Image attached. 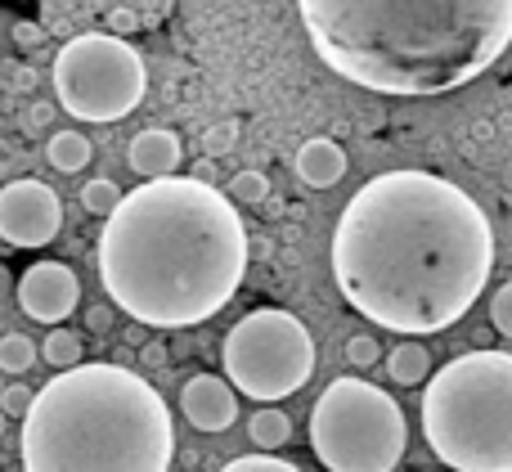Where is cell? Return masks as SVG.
Listing matches in <instances>:
<instances>
[{"label": "cell", "instance_id": "6da1fadb", "mask_svg": "<svg viewBox=\"0 0 512 472\" xmlns=\"http://www.w3.org/2000/svg\"><path fill=\"white\" fill-rule=\"evenodd\" d=\"M495 270V230L463 185L436 171H382L351 194L333 230L342 302L400 338L445 333Z\"/></svg>", "mask_w": 512, "mask_h": 472}, {"label": "cell", "instance_id": "7a4b0ae2", "mask_svg": "<svg viewBox=\"0 0 512 472\" xmlns=\"http://www.w3.org/2000/svg\"><path fill=\"white\" fill-rule=\"evenodd\" d=\"M248 257L243 216L221 189L189 176L144 180L104 221L99 284L135 324L194 329L230 306Z\"/></svg>", "mask_w": 512, "mask_h": 472}, {"label": "cell", "instance_id": "3957f363", "mask_svg": "<svg viewBox=\"0 0 512 472\" xmlns=\"http://www.w3.org/2000/svg\"><path fill=\"white\" fill-rule=\"evenodd\" d=\"M315 54L378 95H445L512 45V0H301Z\"/></svg>", "mask_w": 512, "mask_h": 472}, {"label": "cell", "instance_id": "277c9868", "mask_svg": "<svg viewBox=\"0 0 512 472\" xmlns=\"http://www.w3.org/2000/svg\"><path fill=\"white\" fill-rule=\"evenodd\" d=\"M23 472H167L176 423L149 378L126 365H77L32 396Z\"/></svg>", "mask_w": 512, "mask_h": 472}, {"label": "cell", "instance_id": "5b68a950", "mask_svg": "<svg viewBox=\"0 0 512 472\" xmlns=\"http://www.w3.org/2000/svg\"><path fill=\"white\" fill-rule=\"evenodd\" d=\"M423 432L454 472H512V356L463 351L427 378Z\"/></svg>", "mask_w": 512, "mask_h": 472}, {"label": "cell", "instance_id": "8992f818", "mask_svg": "<svg viewBox=\"0 0 512 472\" xmlns=\"http://www.w3.org/2000/svg\"><path fill=\"white\" fill-rule=\"evenodd\" d=\"M405 410L364 378H333L310 410V450L328 472H391L405 459Z\"/></svg>", "mask_w": 512, "mask_h": 472}, {"label": "cell", "instance_id": "52a82bcc", "mask_svg": "<svg viewBox=\"0 0 512 472\" xmlns=\"http://www.w3.org/2000/svg\"><path fill=\"white\" fill-rule=\"evenodd\" d=\"M225 383L256 405H274L301 392L315 374V338L283 306H256L221 342Z\"/></svg>", "mask_w": 512, "mask_h": 472}, {"label": "cell", "instance_id": "ba28073f", "mask_svg": "<svg viewBox=\"0 0 512 472\" xmlns=\"http://www.w3.org/2000/svg\"><path fill=\"white\" fill-rule=\"evenodd\" d=\"M54 99L81 122H122L140 108L149 72L131 41L108 32H77L54 50Z\"/></svg>", "mask_w": 512, "mask_h": 472}, {"label": "cell", "instance_id": "9c48e42d", "mask_svg": "<svg viewBox=\"0 0 512 472\" xmlns=\"http://www.w3.org/2000/svg\"><path fill=\"white\" fill-rule=\"evenodd\" d=\"M63 225V203L45 180H9L0 189V243L5 248H45Z\"/></svg>", "mask_w": 512, "mask_h": 472}, {"label": "cell", "instance_id": "30bf717a", "mask_svg": "<svg viewBox=\"0 0 512 472\" xmlns=\"http://www.w3.org/2000/svg\"><path fill=\"white\" fill-rule=\"evenodd\" d=\"M77 302H81V279L63 261H32L18 275V306H23L27 320L59 329L77 311Z\"/></svg>", "mask_w": 512, "mask_h": 472}, {"label": "cell", "instance_id": "8fae6325", "mask_svg": "<svg viewBox=\"0 0 512 472\" xmlns=\"http://www.w3.org/2000/svg\"><path fill=\"white\" fill-rule=\"evenodd\" d=\"M180 414L198 432H225L239 419V392L221 374H194L180 387Z\"/></svg>", "mask_w": 512, "mask_h": 472}, {"label": "cell", "instance_id": "7c38bea8", "mask_svg": "<svg viewBox=\"0 0 512 472\" xmlns=\"http://www.w3.org/2000/svg\"><path fill=\"white\" fill-rule=\"evenodd\" d=\"M126 162H131V171L144 180H171L180 171V162H185V144H180V135L167 131V126H149V131H140L131 140Z\"/></svg>", "mask_w": 512, "mask_h": 472}, {"label": "cell", "instance_id": "4fadbf2b", "mask_svg": "<svg viewBox=\"0 0 512 472\" xmlns=\"http://www.w3.org/2000/svg\"><path fill=\"white\" fill-rule=\"evenodd\" d=\"M297 180L310 189H333L337 180L346 176V149L337 140H328V135H315V140H306L297 149Z\"/></svg>", "mask_w": 512, "mask_h": 472}, {"label": "cell", "instance_id": "5bb4252c", "mask_svg": "<svg viewBox=\"0 0 512 472\" xmlns=\"http://www.w3.org/2000/svg\"><path fill=\"white\" fill-rule=\"evenodd\" d=\"M387 374H391V383H400V387H418L432 378V356H427L423 342H400L387 356Z\"/></svg>", "mask_w": 512, "mask_h": 472}, {"label": "cell", "instance_id": "9a60e30c", "mask_svg": "<svg viewBox=\"0 0 512 472\" xmlns=\"http://www.w3.org/2000/svg\"><path fill=\"white\" fill-rule=\"evenodd\" d=\"M248 437H252V446H256V455H270V450H279V446H288V437H292V419L283 410H274V405H261V410L248 419Z\"/></svg>", "mask_w": 512, "mask_h": 472}, {"label": "cell", "instance_id": "2e32d148", "mask_svg": "<svg viewBox=\"0 0 512 472\" xmlns=\"http://www.w3.org/2000/svg\"><path fill=\"white\" fill-rule=\"evenodd\" d=\"M45 153H50L54 171H86L90 158H95V144H90L81 131H54L50 144H45Z\"/></svg>", "mask_w": 512, "mask_h": 472}, {"label": "cell", "instance_id": "e0dca14e", "mask_svg": "<svg viewBox=\"0 0 512 472\" xmlns=\"http://www.w3.org/2000/svg\"><path fill=\"white\" fill-rule=\"evenodd\" d=\"M36 351H41V360H45V365H54L59 374H68V369L86 365V347H81V338H77L72 329H63V324L45 333V342H41Z\"/></svg>", "mask_w": 512, "mask_h": 472}, {"label": "cell", "instance_id": "ac0fdd59", "mask_svg": "<svg viewBox=\"0 0 512 472\" xmlns=\"http://www.w3.org/2000/svg\"><path fill=\"white\" fill-rule=\"evenodd\" d=\"M36 356H41V351H36V342L27 338V333H5V338H0V369H5V374H27V369L36 365Z\"/></svg>", "mask_w": 512, "mask_h": 472}, {"label": "cell", "instance_id": "d6986e66", "mask_svg": "<svg viewBox=\"0 0 512 472\" xmlns=\"http://www.w3.org/2000/svg\"><path fill=\"white\" fill-rule=\"evenodd\" d=\"M117 203H122V189H117V180H108V176H95V180H86L81 185V207H86L90 216H113L117 212Z\"/></svg>", "mask_w": 512, "mask_h": 472}, {"label": "cell", "instance_id": "ffe728a7", "mask_svg": "<svg viewBox=\"0 0 512 472\" xmlns=\"http://www.w3.org/2000/svg\"><path fill=\"white\" fill-rule=\"evenodd\" d=\"M230 203H243V207H256V203H265L270 198V176L265 171H256V167H243L239 176L230 180Z\"/></svg>", "mask_w": 512, "mask_h": 472}, {"label": "cell", "instance_id": "44dd1931", "mask_svg": "<svg viewBox=\"0 0 512 472\" xmlns=\"http://www.w3.org/2000/svg\"><path fill=\"white\" fill-rule=\"evenodd\" d=\"M346 360H351L355 369H373V360H382V347L373 333H351L346 338Z\"/></svg>", "mask_w": 512, "mask_h": 472}, {"label": "cell", "instance_id": "7402d4cb", "mask_svg": "<svg viewBox=\"0 0 512 472\" xmlns=\"http://www.w3.org/2000/svg\"><path fill=\"white\" fill-rule=\"evenodd\" d=\"M221 472H301V468L288 464V459H274V455H239V459H230Z\"/></svg>", "mask_w": 512, "mask_h": 472}, {"label": "cell", "instance_id": "603a6c76", "mask_svg": "<svg viewBox=\"0 0 512 472\" xmlns=\"http://www.w3.org/2000/svg\"><path fill=\"white\" fill-rule=\"evenodd\" d=\"M32 387H23V383H9L5 392H0V414L5 419H27V410H32Z\"/></svg>", "mask_w": 512, "mask_h": 472}, {"label": "cell", "instance_id": "cb8c5ba5", "mask_svg": "<svg viewBox=\"0 0 512 472\" xmlns=\"http://www.w3.org/2000/svg\"><path fill=\"white\" fill-rule=\"evenodd\" d=\"M234 140H239V122H221V126H207V135H203V149H207V158H221V153H230L234 149Z\"/></svg>", "mask_w": 512, "mask_h": 472}, {"label": "cell", "instance_id": "d4e9b609", "mask_svg": "<svg viewBox=\"0 0 512 472\" xmlns=\"http://www.w3.org/2000/svg\"><path fill=\"white\" fill-rule=\"evenodd\" d=\"M490 324H495L504 338H512V279L504 288H495V297H490Z\"/></svg>", "mask_w": 512, "mask_h": 472}, {"label": "cell", "instance_id": "484cf974", "mask_svg": "<svg viewBox=\"0 0 512 472\" xmlns=\"http://www.w3.org/2000/svg\"><path fill=\"white\" fill-rule=\"evenodd\" d=\"M104 32L108 36H131V32H140V14H135V9H126V5H117V9H108V18H104Z\"/></svg>", "mask_w": 512, "mask_h": 472}, {"label": "cell", "instance_id": "4316f807", "mask_svg": "<svg viewBox=\"0 0 512 472\" xmlns=\"http://www.w3.org/2000/svg\"><path fill=\"white\" fill-rule=\"evenodd\" d=\"M14 45H18V50H36V45H45V27L18 18V23H14Z\"/></svg>", "mask_w": 512, "mask_h": 472}, {"label": "cell", "instance_id": "83f0119b", "mask_svg": "<svg viewBox=\"0 0 512 472\" xmlns=\"http://www.w3.org/2000/svg\"><path fill=\"white\" fill-rule=\"evenodd\" d=\"M86 324H90L95 333H108V329H113V306H104V302L90 306V311H86Z\"/></svg>", "mask_w": 512, "mask_h": 472}, {"label": "cell", "instance_id": "f1b7e54d", "mask_svg": "<svg viewBox=\"0 0 512 472\" xmlns=\"http://www.w3.org/2000/svg\"><path fill=\"white\" fill-rule=\"evenodd\" d=\"M189 180H198V185H212V189H216V162H212V158H198L194 171H189Z\"/></svg>", "mask_w": 512, "mask_h": 472}, {"label": "cell", "instance_id": "f546056e", "mask_svg": "<svg viewBox=\"0 0 512 472\" xmlns=\"http://www.w3.org/2000/svg\"><path fill=\"white\" fill-rule=\"evenodd\" d=\"M50 113H54L50 104H32V108L23 113V126H27V131H32V126H45V122H50Z\"/></svg>", "mask_w": 512, "mask_h": 472}, {"label": "cell", "instance_id": "4dcf8cb0", "mask_svg": "<svg viewBox=\"0 0 512 472\" xmlns=\"http://www.w3.org/2000/svg\"><path fill=\"white\" fill-rule=\"evenodd\" d=\"M144 365H149V369L167 365V347H162V342H149V347H144Z\"/></svg>", "mask_w": 512, "mask_h": 472}, {"label": "cell", "instance_id": "1f68e13d", "mask_svg": "<svg viewBox=\"0 0 512 472\" xmlns=\"http://www.w3.org/2000/svg\"><path fill=\"white\" fill-rule=\"evenodd\" d=\"M5 428H9V419H5V414H0V437H5Z\"/></svg>", "mask_w": 512, "mask_h": 472}, {"label": "cell", "instance_id": "d6a6232c", "mask_svg": "<svg viewBox=\"0 0 512 472\" xmlns=\"http://www.w3.org/2000/svg\"><path fill=\"white\" fill-rule=\"evenodd\" d=\"M185 472H198V468H185Z\"/></svg>", "mask_w": 512, "mask_h": 472}]
</instances>
